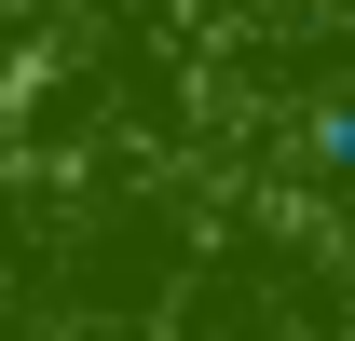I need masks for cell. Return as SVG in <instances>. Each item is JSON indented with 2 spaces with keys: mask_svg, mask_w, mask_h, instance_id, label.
Segmentation results:
<instances>
[{
  "mask_svg": "<svg viewBox=\"0 0 355 341\" xmlns=\"http://www.w3.org/2000/svg\"><path fill=\"white\" fill-rule=\"evenodd\" d=\"M314 150H328V164L355 177V110H328V137H314Z\"/></svg>",
  "mask_w": 355,
  "mask_h": 341,
  "instance_id": "cell-1",
  "label": "cell"
}]
</instances>
